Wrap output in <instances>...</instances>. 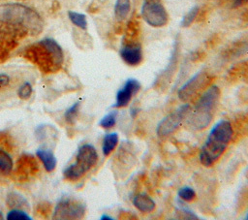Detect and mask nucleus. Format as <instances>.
I'll use <instances>...</instances> for the list:
<instances>
[{
  "label": "nucleus",
  "instance_id": "nucleus-1",
  "mask_svg": "<svg viewBox=\"0 0 248 220\" xmlns=\"http://www.w3.org/2000/svg\"><path fill=\"white\" fill-rule=\"evenodd\" d=\"M23 56L46 74L60 70L64 60L61 47L51 38H45L28 46Z\"/></svg>",
  "mask_w": 248,
  "mask_h": 220
},
{
  "label": "nucleus",
  "instance_id": "nucleus-2",
  "mask_svg": "<svg viewBox=\"0 0 248 220\" xmlns=\"http://www.w3.org/2000/svg\"><path fill=\"white\" fill-rule=\"evenodd\" d=\"M0 22L18 27L31 35L40 34L44 28V21L39 13L17 3L0 5Z\"/></svg>",
  "mask_w": 248,
  "mask_h": 220
},
{
  "label": "nucleus",
  "instance_id": "nucleus-3",
  "mask_svg": "<svg viewBox=\"0 0 248 220\" xmlns=\"http://www.w3.org/2000/svg\"><path fill=\"white\" fill-rule=\"evenodd\" d=\"M232 132L230 121L223 119L215 123L200 152V161L203 166H212L222 156L232 137Z\"/></svg>",
  "mask_w": 248,
  "mask_h": 220
},
{
  "label": "nucleus",
  "instance_id": "nucleus-4",
  "mask_svg": "<svg viewBox=\"0 0 248 220\" xmlns=\"http://www.w3.org/2000/svg\"><path fill=\"white\" fill-rule=\"evenodd\" d=\"M221 92L217 85L211 84L197 101L192 113L188 114L190 125L196 130L204 129L212 119V111L218 104Z\"/></svg>",
  "mask_w": 248,
  "mask_h": 220
},
{
  "label": "nucleus",
  "instance_id": "nucleus-5",
  "mask_svg": "<svg viewBox=\"0 0 248 220\" xmlns=\"http://www.w3.org/2000/svg\"><path fill=\"white\" fill-rule=\"evenodd\" d=\"M98 161V153L92 144L86 143L79 146L76 162L65 169L64 177L69 180H78L83 176Z\"/></svg>",
  "mask_w": 248,
  "mask_h": 220
},
{
  "label": "nucleus",
  "instance_id": "nucleus-6",
  "mask_svg": "<svg viewBox=\"0 0 248 220\" xmlns=\"http://www.w3.org/2000/svg\"><path fill=\"white\" fill-rule=\"evenodd\" d=\"M86 211L85 204L71 197H63L55 205L53 219L56 220H75L84 216Z\"/></svg>",
  "mask_w": 248,
  "mask_h": 220
},
{
  "label": "nucleus",
  "instance_id": "nucleus-7",
  "mask_svg": "<svg viewBox=\"0 0 248 220\" xmlns=\"http://www.w3.org/2000/svg\"><path fill=\"white\" fill-rule=\"evenodd\" d=\"M140 14L143 20L152 27H163L169 20L162 0H143Z\"/></svg>",
  "mask_w": 248,
  "mask_h": 220
},
{
  "label": "nucleus",
  "instance_id": "nucleus-8",
  "mask_svg": "<svg viewBox=\"0 0 248 220\" xmlns=\"http://www.w3.org/2000/svg\"><path fill=\"white\" fill-rule=\"evenodd\" d=\"M189 111L190 106L188 104H185L177 108L170 114L166 115L162 120L159 121L156 127L157 136L160 138H165L173 133L182 123L183 119L188 115Z\"/></svg>",
  "mask_w": 248,
  "mask_h": 220
},
{
  "label": "nucleus",
  "instance_id": "nucleus-9",
  "mask_svg": "<svg viewBox=\"0 0 248 220\" xmlns=\"http://www.w3.org/2000/svg\"><path fill=\"white\" fill-rule=\"evenodd\" d=\"M209 82V78L204 72H200L189 79L177 91V96L181 101H189L203 90Z\"/></svg>",
  "mask_w": 248,
  "mask_h": 220
},
{
  "label": "nucleus",
  "instance_id": "nucleus-10",
  "mask_svg": "<svg viewBox=\"0 0 248 220\" xmlns=\"http://www.w3.org/2000/svg\"><path fill=\"white\" fill-rule=\"evenodd\" d=\"M40 171V166L36 158L31 154H22L16 164L15 177L20 182H24L35 176Z\"/></svg>",
  "mask_w": 248,
  "mask_h": 220
},
{
  "label": "nucleus",
  "instance_id": "nucleus-11",
  "mask_svg": "<svg viewBox=\"0 0 248 220\" xmlns=\"http://www.w3.org/2000/svg\"><path fill=\"white\" fill-rule=\"evenodd\" d=\"M140 89V83L138 79L134 78L128 79L123 86L117 91L115 97V104L113 105L114 108H124L127 107L130 101L132 100L133 96L136 95Z\"/></svg>",
  "mask_w": 248,
  "mask_h": 220
},
{
  "label": "nucleus",
  "instance_id": "nucleus-12",
  "mask_svg": "<svg viewBox=\"0 0 248 220\" xmlns=\"http://www.w3.org/2000/svg\"><path fill=\"white\" fill-rule=\"evenodd\" d=\"M119 54L122 60L130 66L139 65L143 58L141 46L137 41H128L127 43H123L119 50Z\"/></svg>",
  "mask_w": 248,
  "mask_h": 220
},
{
  "label": "nucleus",
  "instance_id": "nucleus-13",
  "mask_svg": "<svg viewBox=\"0 0 248 220\" xmlns=\"http://www.w3.org/2000/svg\"><path fill=\"white\" fill-rule=\"evenodd\" d=\"M133 204L138 210L143 213L152 212L156 207V204L153 201V199L145 193H140L136 195L133 198Z\"/></svg>",
  "mask_w": 248,
  "mask_h": 220
},
{
  "label": "nucleus",
  "instance_id": "nucleus-14",
  "mask_svg": "<svg viewBox=\"0 0 248 220\" xmlns=\"http://www.w3.org/2000/svg\"><path fill=\"white\" fill-rule=\"evenodd\" d=\"M6 204L11 209H22L25 211L30 209L28 201L22 195L16 192H11L7 195Z\"/></svg>",
  "mask_w": 248,
  "mask_h": 220
},
{
  "label": "nucleus",
  "instance_id": "nucleus-15",
  "mask_svg": "<svg viewBox=\"0 0 248 220\" xmlns=\"http://www.w3.org/2000/svg\"><path fill=\"white\" fill-rule=\"evenodd\" d=\"M36 154L40 161L43 163L46 172H52L56 168V158L53 152L49 149H38Z\"/></svg>",
  "mask_w": 248,
  "mask_h": 220
},
{
  "label": "nucleus",
  "instance_id": "nucleus-16",
  "mask_svg": "<svg viewBox=\"0 0 248 220\" xmlns=\"http://www.w3.org/2000/svg\"><path fill=\"white\" fill-rule=\"evenodd\" d=\"M119 141V137L118 134L115 132H111L107 134L104 137V141H103V145H102V150H103V154L105 156L109 155L114 148L116 147L117 143Z\"/></svg>",
  "mask_w": 248,
  "mask_h": 220
},
{
  "label": "nucleus",
  "instance_id": "nucleus-17",
  "mask_svg": "<svg viewBox=\"0 0 248 220\" xmlns=\"http://www.w3.org/2000/svg\"><path fill=\"white\" fill-rule=\"evenodd\" d=\"M131 8L130 0H116L114 5V16L118 21L127 18Z\"/></svg>",
  "mask_w": 248,
  "mask_h": 220
},
{
  "label": "nucleus",
  "instance_id": "nucleus-18",
  "mask_svg": "<svg viewBox=\"0 0 248 220\" xmlns=\"http://www.w3.org/2000/svg\"><path fill=\"white\" fill-rule=\"evenodd\" d=\"M14 168V163L11 156L6 150L0 148V173L9 174Z\"/></svg>",
  "mask_w": 248,
  "mask_h": 220
},
{
  "label": "nucleus",
  "instance_id": "nucleus-19",
  "mask_svg": "<svg viewBox=\"0 0 248 220\" xmlns=\"http://www.w3.org/2000/svg\"><path fill=\"white\" fill-rule=\"evenodd\" d=\"M68 16L73 24H75L76 26H78V28H80L82 30L87 29V19H86L85 15L70 11V12H68Z\"/></svg>",
  "mask_w": 248,
  "mask_h": 220
},
{
  "label": "nucleus",
  "instance_id": "nucleus-20",
  "mask_svg": "<svg viewBox=\"0 0 248 220\" xmlns=\"http://www.w3.org/2000/svg\"><path fill=\"white\" fill-rule=\"evenodd\" d=\"M79 106H80V102L78 101V102H76L74 105H72L70 108L67 109V110L64 113V118H65L67 123H69V124H74L75 123V121L78 117Z\"/></svg>",
  "mask_w": 248,
  "mask_h": 220
},
{
  "label": "nucleus",
  "instance_id": "nucleus-21",
  "mask_svg": "<svg viewBox=\"0 0 248 220\" xmlns=\"http://www.w3.org/2000/svg\"><path fill=\"white\" fill-rule=\"evenodd\" d=\"M116 119H117V111L113 110V111H110L108 114H106L100 120L99 125L104 129H110L115 125Z\"/></svg>",
  "mask_w": 248,
  "mask_h": 220
},
{
  "label": "nucleus",
  "instance_id": "nucleus-22",
  "mask_svg": "<svg viewBox=\"0 0 248 220\" xmlns=\"http://www.w3.org/2000/svg\"><path fill=\"white\" fill-rule=\"evenodd\" d=\"M178 198L184 202H193L196 199V191L190 186H183L177 192Z\"/></svg>",
  "mask_w": 248,
  "mask_h": 220
},
{
  "label": "nucleus",
  "instance_id": "nucleus-23",
  "mask_svg": "<svg viewBox=\"0 0 248 220\" xmlns=\"http://www.w3.org/2000/svg\"><path fill=\"white\" fill-rule=\"evenodd\" d=\"M199 13V7L198 6H194L193 8H191L183 16L182 20H181V26L182 27H188L190 26L193 21L195 20V18L197 17Z\"/></svg>",
  "mask_w": 248,
  "mask_h": 220
},
{
  "label": "nucleus",
  "instance_id": "nucleus-24",
  "mask_svg": "<svg viewBox=\"0 0 248 220\" xmlns=\"http://www.w3.org/2000/svg\"><path fill=\"white\" fill-rule=\"evenodd\" d=\"M6 218L7 220H32V217L22 209H11Z\"/></svg>",
  "mask_w": 248,
  "mask_h": 220
},
{
  "label": "nucleus",
  "instance_id": "nucleus-25",
  "mask_svg": "<svg viewBox=\"0 0 248 220\" xmlns=\"http://www.w3.org/2000/svg\"><path fill=\"white\" fill-rule=\"evenodd\" d=\"M32 94V86L29 82H24L17 90V96L21 100H27Z\"/></svg>",
  "mask_w": 248,
  "mask_h": 220
},
{
  "label": "nucleus",
  "instance_id": "nucleus-26",
  "mask_svg": "<svg viewBox=\"0 0 248 220\" xmlns=\"http://www.w3.org/2000/svg\"><path fill=\"white\" fill-rule=\"evenodd\" d=\"M13 147L12 139L9 137L8 134L0 132V148L3 150H10Z\"/></svg>",
  "mask_w": 248,
  "mask_h": 220
},
{
  "label": "nucleus",
  "instance_id": "nucleus-27",
  "mask_svg": "<svg viewBox=\"0 0 248 220\" xmlns=\"http://www.w3.org/2000/svg\"><path fill=\"white\" fill-rule=\"evenodd\" d=\"M180 210H181V213H182V215L183 216H186L185 218H187V219H194V220H197V219H200V217L196 214V213H194L190 208H188V207H184V206H181V208H180Z\"/></svg>",
  "mask_w": 248,
  "mask_h": 220
},
{
  "label": "nucleus",
  "instance_id": "nucleus-28",
  "mask_svg": "<svg viewBox=\"0 0 248 220\" xmlns=\"http://www.w3.org/2000/svg\"><path fill=\"white\" fill-rule=\"evenodd\" d=\"M37 210L39 211V213L43 216H47L48 212L50 210V204L48 203H42L38 205Z\"/></svg>",
  "mask_w": 248,
  "mask_h": 220
},
{
  "label": "nucleus",
  "instance_id": "nucleus-29",
  "mask_svg": "<svg viewBox=\"0 0 248 220\" xmlns=\"http://www.w3.org/2000/svg\"><path fill=\"white\" fill-rule=\"evenodd\" d=\"M9 82H10L9 76H7L5 74H1L0 75V89L7 86L9 84Z\"/></svg>",
  "mask_w": 248,
  "mask_h": 220
},
{
  "label": "nucleus",
  "instance_id": "nucleus-30",
  "mask_svg": "<svg viewBox=\"0 0 248 220\" xmlns=\"http://www.w3.org/2000/svg\"><path fill=\"white\" fill-rule=\"evenodd\" d=\"M101 220H114L113 217L109 216V215H107V214H103L101 217H100Z\"/></svg>",
  "mask_w": 248,
  "mask_h": 220
},
{
  "label": "nucleus",
  "instance_id": "nucleus-31",
  "mask_svg": "<svg viewBox=\"0 0 248 220\" xmlns=\"http://www.w3.org/2000/svg\"><path fill=\"white\" fill-rule=\"evenodd\" d=\"M1 219H3V215H2V213L0 212V220H1Z\"/></svg>",
  "mask_w": 248,
  "mask_h": 220
},
{
  "label": "nucleus",
  "instance_id": "nucleus-32",
  "mask_svg": "<svg viewBox=\"0 0 248 220\" xmlns=\"http://www.w3.org/2000/svg\"><path fill=\"white\" fill-rule=\"evenodd\" d=\"M245 219H246V220H248V213L246 214V216H245Z\"/></svg>",
  "mask_w": 248,
  "mask_h": 220
}]
</instances>
